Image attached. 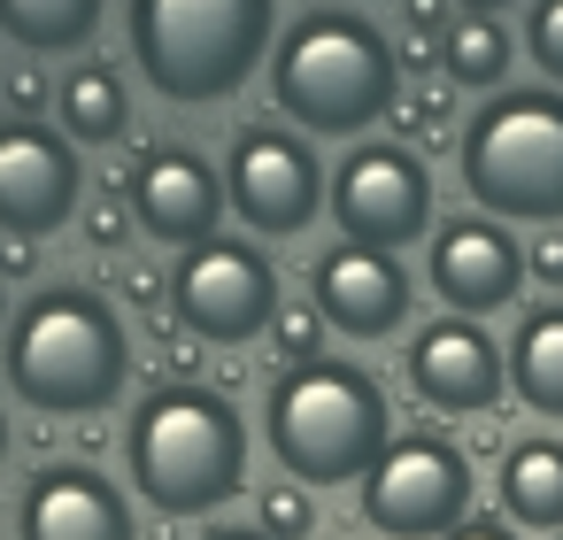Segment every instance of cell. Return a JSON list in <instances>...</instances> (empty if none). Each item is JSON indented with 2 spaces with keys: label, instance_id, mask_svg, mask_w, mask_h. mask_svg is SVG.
I'll list each match as a JSON object with an SVG mask.
<instances>
[{
  "label": "cell",
  "instance_id": "6da1fadb",
  "mask_svg": "<svg viewBox=\"0 0 563 540\" xmlns=\"http://www.w3.org/2000/svg\"><path fill=\"white\" fill-rule=\"evenodd\" d=\"M124 471L163 517H209L247 486V417L217 386L170 378L132 409Z\"/></svg>",
  "mask_w": 563,
  "mask_h": 540
},
{
  "label": "cell",
  "instance_id": "7a4b0ae2",
  "mask_svg": "<svg viewBox=\"0 0 563 540\" xmlns=\"http://www.w3.org/2000/svg\"><path fill=\"white\" fill-rule=\"evenodd\" d=\"M0 371H9V394L47 409V417H93L124 394L132 378V340L124 317L86 294V286H47L16 309L9 348H0Z\"/></svg>",
  "mask_w": 563,
  "mask_h": 540
},
{
  "label": "cell",
  "instance_id": "3957f363",
  "mask_svg": "<svg viewBox=\"0 0 563 540\" xmlns=\"http://www.w3.org/2000/svg\"><path fill=\"white\" fill-rule=\"evenodd\" d=\"M394 47L347 16V9H309L286 40H271V93L301 132L324 140H355L363 124H378L394 109Z\"/></svg>",
  "mask_w": 563,
  "mask_h": 540
},
{
  "label": "cell",
  "instance_id": "277c9868",
  "mask_svg": "<svg viewBox=\"0 0 563 540\" xmlns=\"http://www.w3.org/2000/svg\"><path fill=\"white\" fill-rule=\"evenodd\" d=\"M271 55V0H132V63L163 101H232Z\"/></svg>",
  "mask_w": 563,
  "mask_h": 540
},
{
  "label": "cell",
  "instance_id": "5b68a950",
  "mask_svg": "<svg viewBox=\"0 0 563 540\" xmlns=\"http://www.w3.org/2000/svg\"><path fill=\"white\" fill-rule=\"evenodd\" d=\"M271 455L301 478V486H340V478H363L394 425H386V394L371 371L355 363H332V355H309L294 363L278 386H271Z\"/></svg>",
  "mask_w": 563,
  "mask_h": 540
},
{
  "label": "cell",
  "instance_id": "8992f818",
  "mask_svg": "<svg viewBox=\"0 0 563 540\" xmlns=\"http://www.w3.org/2000/svg\"><path fill=\"white\" fill-rule=\"evenodd\" d=\"M463 186L501 224H563V93L525 86L463 124Z\"/></svg>",
  "mask_w": 563,
  "mask_h": 540
},
{
  "label": "cell",
  "instance_id": "52a82bcc",
  "mask_svg": "<svg viewBox=\"0 0 563 540\" xmlns=\"http://www.w3.org/2000/svg\"><path fill=\"white\" fill-rule=\"evenodd\" d=\"M355 509L386 540H440L448 525L471 517V463L440 432H401L386 455L355 478Z\"/></svg>",
  "mask_w": 563,
  "mask_h": 540
},
{
  "label": "cell",
  "instance_id": "ba28073f",
  "mask_svg": "<svg viewBox=\"0 0 563 540\" xmlns=\"http://www.w3.org/2000/svg\"><path fill=\"white\" fill-rule=\"evenodd\" d=\"M170 309L194 340H217V348H240L255 332H271L278 317V271L271 255H255L247 240H194L178 247V271H170Z\"/></svg>",
  "mask_w": 563,
  "mask_h": 540
},
{
  "label": "cell",
  "instance_id": "9c48e42d",
  "mask_svg": "<svg viewBox=\"0 0 563 540\" xmlns=\"http://www.w3.org/2000/svg\"><path fill=\"white\" fill-rule=\"evenodd\" d=\"M332 217L363 247H401L432 224V170L409 140H363L332 170Z\"/></svg>",
  "mask_w": 563,
  "mask_h": 540
},
{
  "label": "cell",
  "instance_id": "30bf717a",
  "mask_svg": "<svg viewBox=\"0 0 563 540\" xmlns=\"http://www.w3.org/2000/svg\"><path fill=\"white\" fill-rule=\"evenodd\" d=\"M224 201L255 232H301L324 209V170H317L309 140H294L278 124H247L224 147Z\"/></svg>",
  "mask_w": 563,
  "mask_h": 540
},
{
  "label": "cell",
  "instance_id": "8fae6325",
  "mask_svg": "<svg viewBox=\"0 0 563 540\" xmlns=\"http://www.w3.org/2000/svg\"><path fill=\"white\" fill-rule=\"evenodd\" d=\"M78 147L32 117L0 124V232L16 240H40V232H63L70 209H78Z\"/></svg>",
  "mask_w": 563,
  "mask_h": 540
},
{
  "label": "cell",
  "instance_id": "7c38bea8",
  "mask_svg": "<svg viewBox=\"0 0 563 540\" xmlns=\"http://www.w3.org/2000/svg\"><path fill=\"white\" fill-rule=\"evenodd\" d=\"M432 294L455 309V317H486V309H509L525 294V247L509 240L501 217H455L432 232Z\"/></svg>",
  "mask_w": 563,
  "mask_h": 540
},
{
  "label": "cell",
  "instance_id": "4fadbf2b",
  "mask_svg": "<svg viewBox=\"0 0 563 540\" xmlns=\"http://www.w3.org/2000/svg\"><path fill=\"white\" fill-rule=\"evenodd\" d=\"M409 386L448 417H478L509 386V348H494V332H478L471 317H440L409 340Z\"/></svg>",
  "mask_w": 563,
  "mask_h": 540
},
{
  "label": "cell",
  "instance_id": "5bb4252c",
  "mask_svg": "<svg viewBox=\"0 0 563 540\" xmlns=\"http://www.w3.org/2000/svg\"><path fill=\"white\" fill-rule=\"evenodd\" d=\"M317 317L347 340H378L409 317V271L394 263V247H363V240H340L324 263H317Z\"/></svg>",
  "mask_w": 563,
  "mask_h": 540
},
{
  "label": "cell",
  "instance_id": "9a60e30c",
  "mask_svg": "<svg viewBox=\"0 0 563 540\" xmlns=\"http://www.w3.org/2000/svg\"><path fill=\"white\" fill-rule=\"evenodd\" d=\"M24 540H140L132 502L93 463H47L24 494Z\"/></svg>",
  "mask_w": 563,
  "mask_h": 540
},
{
  "label": "cell",
  "instance_id": "2e32d148",
  "mask_svg": "<svg viewBox=\"0 0 563 540\" xmlns=\"http://www.w3.org/2000/svg\"><path fill=\"white\" fill-rule=\"evenodd\" d=\"M132 217H140L163 247H194V240H209L217 217H224V178H217L201 155H186V147H155V155L140 163V178H132Z\"/></svg>",
  "mask_w": 563,
  "mask_h": 540
},
{
  "label": "cell",
  "instance_id": "e0dca14e",
  "mask_svg": "<svg viewBox=\"0 0 563 540\" xmlns=\"http://www.w3.org/2000/svg\"><path fill=\"white\" fill-rule=\"evenodd\" d=\"M501 509L509 525L563 532V440H517L501 463Z\"/></svg>",
  "mask_w": 563,
  "mask_h": 540
},
{
  "label": "cell",
  "instance_id": "ac0fdd59",
  "mask_svg": "<svg viewBox=\"0 0 563 540\" xmlns=\"http://www.w3.org/2000/svg\"><path fill=\"white\" fill-rule=\"evenodd\" d=\"M509 386L525 394V409L563 417V301L532 309L509 340Z\"/></svg>",
  "mask_w": 563,
  "mask_h": 540
},
{
  "label": "cell",
  "instance_id": "d6986e66",
  "mask_svg": "<svg viewBox=\"0 0 563 540\" xmlns=\"http://www.w3.org/2000/svg\"><path fill=\"white\" fill-rule=\"evenodd\" d=\"M55 109H63V132H70L78 147H109V140H124V124H132L124 78H117L109 63H78V70L63 78Z\"/></svg>",
  "mask_w": 563,
  "mask_h": 540
},
{
  "label": "cell",
  "instance_id": "ffe728a7",
  "mask_svg": "<svg viewBox=\"0 0 563 540\" xmlns=\"http://www.w3.org/2000/svg\"><path fill=\"white\" fill-rule=\"evenodd\" d=\"M0 32L32 55H70L101 32V0H0Z\"/></svg>",
  "mask_w": 563,
  "mask_h": 540
},
{
  "label": "cell",
  "instance_id": "44dd1931",
  "mask_svg": "<svg viewBox=\"0 0 563 540\" xmlns=\"http://www.w3.org/2000/svg\"><path fill=\"white\" fill-rule=\"evenodd\" d=\"M440 63H448V78H455V86L494 93V86H501V70H509V32H501L494 16H463V24H448V32H440Z\"/></svg>",
  "mask_w": 563,
  "mask_h": 540
},
{
  "label": "cell",
  "instance_id": "7402d4cb",
  "mask_svg": "<svg viewBox=\"0 0 563 540\" xmlns=\"http://www.w3.org/2000/svg\"><path fill=\"white\" fill-rule=\"evenodd\" d=\"M255 532H271V540H309V532H317L309 486H301V478H286V486H263V494H255Z\"/></svg>",
  "mask_w": 563,
  "mask_h": 540
},
{
  "label": "cell",
  "instance_id": "603a6c76",
  "mask_svg": "<svg viewBox=\"0 0 563 540\" xmlns=\"http://www.w3.org/2000/svg\"><path fill=\"white\" fill-rule=\"evenodd\" d=\"M525 47H532V63L563 86V0H532V16H525Z\"/></svg>",
  "mask_w": 563,
  "mask_h": 540
},
{
  "label": "cell",
  "instance_id": "cb8c5ba5",
  "mask_svg": "<svg viewBox=\"0 0 563 540\" xmlns=\"http://www.w3.org/2000/svg\"><path fill=\"white\" fill-rule=\"evenodd\" d=\"M271 340H278V348H286L294 363H309V355L324 348V317H317L309 301H294V309L278 301V317H271Z\"/></svg>",
  "mask_w": 563,
  "mask_h": 540
},
{
  "label": "cell",
  "instance_id": "d4e9b609",
  "mask_svg": "<svg viewBox=\"0 0 563 540\" xmlns=\"http://www.w3.org/2000/svg\"><path fill=\"white\" fill-rule=\"evenodd\" d=\"M525 278H540V286H563V224H540V240L525 247Z\"/></svg>",
  "mask_w": 563,
  "mask_h": 540
},
{
  "label": "cell",
  "instance_id": "484cf974",
  "mask_svg": "<svg viewBox=\"0 0 563 540\" xmlns=\"http://www.w3.org/2000/svg\"><path fill=\"white\" fill-rule=\"evenodd\" d=\"M440 540H517V532H509L501 517H463V525H448Z\"/></svg>",
  "mask_w": 563,
  "mask_h": 540
},
{
  "label": "cell",
  "instance_id": "4316f807",
  "mask_svg": "<svg viewBox=\"0 0 563 540\" xmlns=\"http://www.w3.org/2000/svg\"><path fill=\"white\" fill-rule=\"evenodd\" d=\"M93 247H124V209H117V201L93 209Z\"/></svg>",
  "mask_w": 563,
  "mask_h": 540
},
{
  "label": "cell",
  "instance_id": "83f0119b",
  "mask_svg": "<svg viewBox=\"0 0 563 540\" xmlns=\"http://www.w3.org/2000/svg\"><path fill=\"white\" fill-rule=\"evenodd\" d=\"M409 24H417V32H440V24H448V0H409Z\"/></svg>",
  "mask_w": 563,
  "mask_h": 540
},
{
  "label": "cell",
  "instance_id": "f1b7e54d",
  "mask_svg": "<svg viewBox=\"0 0 563 540\" xmlns=\"http://www.w3.org/2000/svg\"><path fill=\"white\" fill-rule=\"evenodd\" d=\"M201 540H271V532H201Z\"/></svg>",
  "mask_w": 563,
  "mask_h": 540
},
{
  "label": "cell",
  "instance_id": "f546056e",
  "mask_svg": "<svg viewBox=\"0 0 563 540\" xmlns=\"http://www.w3.org/2000/svg\"><path fill=\"white\" fill-rule=\"evenodd\" d=\"M463 9H471V16H494V9H501V0H463Z\"/></svg>",
  "mask_w": 563,
  "mask_h": 540
},
{
  "label": "cell",
  "instance_id": "4dcf8cb0",
  "mask_svg": "<svg viewBox=\"0 0 563 540\" xmlns=\"http://www.w3.org/2000/svg\"><path fill=\"white\" fill-rule=\"evenodd\" d=\"M0 455H9V409H0Z\"/></svg>",
  "mask_w": 563,
  "mask_h": 540
},
{
  "label": "cell",
  "instance_id": "1f68e13d",
  "mask_svg": "<svg viewBox=\"0 0 563 540\" xmlns=\"http://www.w3.org/2000/svg\"><path fill=\"white\" fill-rule=\"evenodd\" d=\"M548 540H563V532H548Z\"/></svg>",
  "mask_w": 563,
  "mask_h": 540
}]
</instances>
